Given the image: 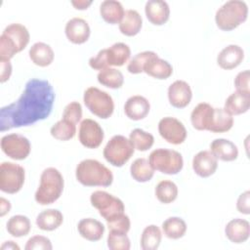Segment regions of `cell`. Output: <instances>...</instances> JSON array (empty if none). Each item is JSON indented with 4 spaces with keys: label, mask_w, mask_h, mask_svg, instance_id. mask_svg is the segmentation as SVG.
Segmentation results:
<instances>
[{
    "label": "cell",
    "mask_w": 250,
    "mask_h": 250,
    "mask_svg": "<svg viewBox=\"0 0 250 250\" xmlns=\"http://www.w3.org/2000/svg\"><path fill=\"white\" fill-rule=\"evenodd\" d=\"M54 101L55 92L47 80H28L21 97L0 109L1 132L29 126L47 118L52 111Z\"/></svg>",
    "instance_id": "1"
},
{
    "label": "cell",
    "mask_w": 250,
    "mask_h": 250,
    "mask_svg": "<svg viewBox=\"0 0 250 250\" xmlns=\"http://www.w3.org/2000/svg\"><path fill=\"white\" fill-rule=\"evenodd\" d=\"M75 177L86 187H108L113 182L112 172L96 159L82 160L76 167Z\"/></svg>",
    "instance_id": "2"
},
{
    "label": "cell",
    "mask_w": 250,
    "mask_h": 250,
    "mask_svg": "<svg viewBox=\"0 0 250 250\" xmlns=\"http://www.w3.org/2000/svg\"><path fill=\"white\" fill-rule=\"evenodd\" d=\"M29 32L21 23H11L5 27L0 36V61H10L21 52L29 42Z\"/></svg>",
    "instance_id": "3"
},
{
    "label": "cell",
    "mask_w": 250,
    "mask_h": 250,
    "mask_svg": "<svg viewBox=\"0 0 250 250\" xmlns=\"http://www.w3.org/2000/svg\"><path fill=\"white\" fill-rule=\"evenodd\" d=\"M63 186V178L58 169L54 167L44 169L40 176L39 187L34 195L35 201L41 205L54 203L61 197Z\"/></svg>",
    "instance_id": "4"
},
{
    "label": "cell",
    "mask_w": 250,
    "mask_h": 250,
    "mask_svg": "<svg viewBox=\"0 0 250 250\" xmlns=\"http://www.w3.org/2000/svg\"><path fill=\"white\" fill-rule=\"evenodd\" d=\"M248 7L244 1L229 0L221 6L215 15L217 26L225 31H229L247 20Z\"/></svg>",
    "instance_id": "5"
},
{
    "label": "cell",
    "mask_w": 250,
    "mask_h": 250,
    "mask_svg": "<svg viewBox=\"0 0 250 250\" xmlns=\"http://www.w3.org/2000/svg\"><path fill=\"white\" fill-rule=\"evenodd\" d=\"M148 162L153 170L167 175L178 174L184 166L182 154L174 149L156 148L148 156Z\"/></svg>",
    "instance_id": "6"
},
{
    "label": "cell",
    "mask_w": 250,
    "mask_h": 250,
    "mask_svg": "<svg viewBox=\"0 0 250 250\" xmlns=\"http://www.w3.org/2000/svg\"><path fill=\"white\" fill-rule=\"evenodd\" d=\"M135 147L131 141L122 135L113 136L104 148V157L105 160L115 166H123L134 154Z\"/></svg>",
    "instance_id": "7"
},
{
    "label": "cell",
    "mask_w": 250,
    "mask_h": 250,
    "mask_svg": "<svg viewBox=\"0 0 250 250\" xmlns=\"http://www.w3.org/2000/svg\"><path fill=\"white\" fill-rule=\"evenodd\" d=\"M83 101L86 107L96 116L106 119L114 110V103L111 96L97 87H89L85 90Z\"/></svg>",
    "instance_id": "8"
},
{
    "label": "cell",
    "mask_w": 250,
    "mask_h": 250,
    "mask_svg": "<svg viewBox=\"0 0 250 250\" xmlns=\"http://www.w3.org/2000/svg\"><path fill=\"white\" fill-rule=\"evenodd\" d=\"M90 201L106 223L120 217L125 211L124 203L121 199L104 190L94 191L90 196Z\"/></svg>",
    "instance_id": "9"
},
{
    "label": "cell",
    "mask_w": 250,
    "mask_h": 250,
    "mask_svg": "<svg viewBox=\"0 0 250 250\" xmlns=\"http://www.w3.org/2000/svg\"><path fill=\"white\" fill-rule=\"evenodd\" d=\"M24 169L13 162H2L0 165V189L14 194L19 192L24 184Z\"/></svg>",
    "instance_id": "10"
},
{
    "label": "cell",
    "mask_w": 250,
    "mask_h": 250,
    "mask_svg": "<svg viewBox=\"0 0 250 250\" xmlns=\"http://www.w3.org/2000/svg\"><path fill=\"white\" fill-rule=\"evenodd\" d=\"M1 149L12 159L23 160L29 155L31 145L22 135L9 134L1 138Z\"/></svg>",
    "instance_id": "11"
},
{
    "label": "cell",
    "mask_w": 250,
    "mask_h": 250,
    "mask_svg": "<svg viewBox=\"0 0 250 250\" xmlns=\"http://www.w3.org/2000/svg\"><path fill=\"white\" fill-rule=\"evenodd\" d=\"M159 135L169 144L180 145L187 138L185 125L175 117H164L158 123Z\"/></svg>",
    "instance_id": "12"
},
{
    "label": "cell",
    "mask_w": 250,
    "mask_h": 250,
    "mask_svg": "<svg viewBox=\"0 0 250 250\" xmlns=\"http://www.w3.org/2000/svg\"><path fill=\"white\" fill-rule=\"evenodd\" d=\"M104 131L100 124L90 118L81 121L78 138L82 146L87 148H97L104 141Z\"/></svg>",
    "instance_id": "13"
},
{
    "label": "cell",
    "mask_w": 250,
    "mask_h": 250,
    "mask_svg": "<svg viewBox=\"0 0 250 250\" xmlns=\"http://www.w3.org/2000/svg\"><path fill=\"white\" fill-rule=\"evenodd\" d=\"M190 86L184 80H176L168 88L169 103L177 108L186 107L191 101Z\"/></svg>",
    "instance_id": "14"
},
{
    "label": "cell",
    "mask_w": 250,
    "mask_h": 250,
    "mask_svg": "<svg viewBox=\"0 0 250 250\" xmlns=\"http://www.w3.org/2000/svg\"><path fill=\"white\" fill-rule=\"evenodd\" d=\"M218 167V159L210 150H201L192 159V168L196 175L207 178L213 175Z\"/></svg>",
    "instance_id": "15"
},
{
    "label": "cell",
    "mask_w": 250,
    "mask_h": 250,
    "mask_svg": "<svg viewBox=\"0 0 250 250\" xmlns=\"http://www.w3.org/2000/svg\"><path fill=\"white\" fill-rule=\"evenodd\" d=\"M67 39L73 44H83L90 37V26L88 22L81 18L70 19L64 28Z\"/></svg>",
    "instance_id": "16"
},
{
    "label": "cell",
    "mask_w": 250,
    "mask_h": 250,
    "mask_svg": "<svg viewBox=\"0 0 250 250\" xmlns=\"http://www.w3.org/2000/svg\"><path fill=\"white\" fill-rule=\"evenodd\" d=\"M244 59L243 49L234 44L225 47L217 57V62L223 69H233L237 67Z\"/></svg>",
    "instance_id": "17"
},
{
    "label": "cell",
    "mask_w": 250,
    "mask_h": 250,
    "mask_svg": "<svg viewBox=\"0 0 250 250\" xmlns=\"http://www.w3.org/2000/svg\"><path fill=\"white\" fill-rule=\"evenodd\" d=\"M145 13L152 24L162 25L169 20L170 8L163 0H148L145 6Z\"/></svg>",
    "instance_id": "18"
},
{
    "label": "cell",
    "mask_w": 250,
    "mask_h": 250,
    "mask_svg": "<svg viewBox=\"0 0 250 250\" xmlns=\"http://www.w3.org/2000/svg\"><path fill=\"white\" fill-rule=\"evenodd\" d=\"M149 109V102L140 95L130 97L124 105V112L127 117L136 121L144 119L148 114Z\"/></svg>",
    "instance_id": "19"
},
{
    "label": "cell",
    "mask_w": 250,
    "mask_h": 250,
    "mask_svg": "<svg viewBox=\"0 0 250 250\" xmlns=\"http://www.w3.org/2000/svg\"><path fill=\"white\" fill-rule=\"evenodd\" d=\"M226 236L233 243L239 244L249 238L250 224L248 221L240 218L229 221L225 228Z\"/></svg>",
    "instance_id": "20"
},
{
    "label": "cell",
    "mask_w": 250,
    "mask_h": 250,
    "mask_svg": "<svg viewBox=\"0 0 250 250\" xmlns=\"http://www.w3.org/2000/svg\"><path fill=\"white\" fill-rule=\"evenodd\" d=\"M214 107L207 103L198 104L191 111L190 121L194 129L199 131L209 130Z\"/></svg>",
    "instance_id": "21"
},
{
    "label": "cell",
    "mask_w": 250,
    "mask_h": 250,
    "mask_svg": "<svg viewBox=\"0 0 250 250\" xmlns=\"http://www.w3.org/2000/svg\"><path fill=\"white\" fill-rule=\"evenodd\" d=\"M210 151L217 159L222 161H233L238 156L237 146L227 139L214 140L210 144Z\"/></svg>",
    "instance_id": "22"
},
{
    "label": "cell",
    "mask_w": 250,
    "mask_h": 250,
    "mask_svg": "<svg viewBox=\"0 0 250 250\" xmlns=\"http://www.w3.org/2000/svg\"><path fill=\"white\" fill-rule=\"evenodd\" d=\"M77 229L79 234L89 241H98L104 233V226L93 218H85L79 221Z\"/></svg>",
    "instance_id": "23"
},
{
    "label": "cell",
    "mask_w": 250,
    "mask_h": 250,
    "mask_svg": "<svg viewBox=\"0 0 250 250\" xmlns=\"http://www.w3.org/2000/svg\"><path fill=\"white\" fill-rule=\"evenodd\" d=\"M250 106V94L235 91L230 94L226 102L224 109L230 115H239L245 113Z\"/></svg>",
    "instance_id": "24"
},
{
    "label": "cell",
    "mask_w": 250,
    "mask_h": 250,
    "mask_svg": "<svg viewBox=\"0 0 250 250\" xmlns=\"http://www.w3.org/2000/svg\"><path fill=\"white\" fill-rule=\"evenodd\" d=\"M31 62L38 66H48L54 61V51L46 43L36 42L34 43L28 52Z\"/></svg>",
    "instance_id": "25"
},
{
    "label": "cell",
    "mask_w": 250,
    "mask_h": 250,
    "mask_svg": "<svg viewBox=\"0 0 250 250\" xmlns=\"http://www.w3.org/2000/svg\"><path fill=\"white\" fill-rule=\"evenodd\" d=\"M143 25L142 16L136 10H126L119 22V30L126 36H135L138 34Z\"/></svg>",
    "instance_id": "26"
},
{
    "label": "cell",
    "mask_w": 250,
    "mask_h": 250,
    "mask_svg": "<svg viewBox=\"0 0 250 250\" xmlns=\"http://www.w3.org/2000/svg\"><path fill=\"white\" fill-rule=\"evenodd\" d=\"M144 72L156 79H167L172 75L173 67L167 61L155 56L146 63Z\"/></svg>",
    "instance_id": "27"
},
{
    "label": "cell",
    "mask_w": 250,
    "mask_h": 250,
    "mask_svg": "<svg viewBox=\"0 0 250 250\" xmlns=\"http://www.w3.org/2000/svg\"><path fill=\"white\" fill-rule=\"evenodd\" d=\"M124 8L119 1L104 0L100 6V14L104 21L110 24L119 23L124 16Z\"/></svg>",
    "instance_id": "28"
},
{
    "label": "cell",
    "mask_w": 250,
    "mask_h": 250,
    "mask_svg": "<svg viewBox=\"0 0 250 250\" xmlns=\"http://www.w3.org/2000/svg\"><path fill=\"white\" fill-rule=\"evenodd\" d=\"M63 222V216L61 211L57 209H47L42 211L36 217L37 227L46 231L57 229Z\"/></svg>",
    "instance_id": "29"
},
{
    "label": "cell",
    "mask_w": 250,
    "mask_h": 250,
    "mask_svg": "<svg viewBox=\"0 0 250 250\" xmlns=\"http://www.w3.org/2000/svg\"><path fill=\"white\" fill-rule=\"evenodd\" d=\"M130 55L131 50L129 46L122 42L115 43L106 49L107 62L109 66H122L128 62Z\"/></svg>",
    "instance_id": "30"
},
{
    "label": "cell",
    "mask_w": 250,
    "mask_h": 250,
    "mask_svg": "<svg viewBox=\"0 0 250 250\" xmlns=\"http://www.w3.org/2000/svg\"><path fill=\"white\" fill-rule=\"evenodd\" d=\"M233 125V117L228 113L224 108H214L211 124L209 127L210 132L224 133L231 129Z\"/></svg>",
    "instance_id": "31"
},
{
    "label": "cell",
    "mask_w": 250,
    "mask_h": 250,
    "mask_svg": "<svg viewBox=\"0 0 250 250\" xmlns=\"http://www.w3.org/2000/svg\"><path fill=\"white\" fill-rule=\"evenodd\" d=\"M132 178L139 183H146L152 179L154 170L146 158H137L130 167Z\"/></svg>",
    "instance_id": "32"
},
{
    "label": "cell",
    "mask_w": 250,
    "mask_h": 250,
    "mask_svg": "<svg viewBox=\"0 0 250 250\" xmlns=\"http://www.w3.org/2000/svg\"><path fill=\"white\" fill-rule=\"evenodd\" d=\"M6 229L12 236L21 237L28 234L31 229V224L26 216L15 215L8 220Z\"/></svg>",
    "instance_id": "33"
},
{
    "label": "cell",
    "mask_w": 250,
    "mask_h": 250,
    "mask_svg": "<svg viewBox=\"0 0 250 250\" xmlns=\"http://www.w3.org/2000/svg\"><path fill=\"white\" fill-rule=\"evenodd\" d=\"M162 238L160 229L155 225H149L143 230L141 236V248L143 250H155L159 247Z\"/></svg>",
    "instance_id": "34"
},
{
    "label": "cell",
    "mask_w": 250,
    "mask_h": 250,
    "mask_svg": "<svg viewBox=\"0 0 250 250\" xmlns=\"http://www.w3.org/2000/svg\"><path fill=\"white\" fill-rule=\"evenodd\" d=\"M162 230L166 237L170 239H179L187 231L186 222L179 217H170L162 224Z\"/></svg>",
    "instance_id": "35"
},
{
    "label": "cell",
    "mask_w": 250,
    "mask_h": 250,
    "mask_svg": "<svg viewBox=\"0 0 250 250\" xmlns=\"http://www.w3.org/2000/svg\"><path fill=\"white\" fill-rule=\"evenodd\" d=\"M98 81L103 86L110 89H118L124 83V77L120 70L112 67H107L98 73Z\"/></svg>",
    "instance_id": "36"
},
{
    "label": "cell",
    "mask_w": 250,
    "mask_h": 250,
    "mask_svg": "<svg viewBox=\"0 0 250 250\" xmlns=\"http://www.w3.org/2000/svg\"><path fill=\"white\" fill-rule=\"evenodd\" d=\"M155 196L161 203H172L178 196V187L172 181L163 180L155 187Z\"/></svg>",
    "instance_id": "37"
},
{
    "label": "cell",
    "mask_w": 250,
    "mask_h": 250,
    "mask_svg": "<svg viewBox=\"0 0 250 250\" xmlns=\"http://www.w3.org/2000/svg\"><path fill=\"white\" fill-rule=\"evenodd\" d=\"M50 133L57 140L68 141L75 136L76 126L68 120L62 119L52 126Z\"/></svg>",
    "instance_id": "38"
},
{
    "label": "cell",
    "mask_w": 250,
    "mask_h": 250,
    "mask_svg": "<svg viewBox=\"0 0 250 250\" xmlns=\"http://www.w3.org/2000/svg\"><path fill=\"white\" fill-rule=\"evenodd\" d=\"M129 140L131 141L135 149L140 151H146L149 149L154 143L153 136L140 128H136L130 133Z\"/></svg>",
    "instance_id": "39"
},
{
    "label": "cell",
    "mask_w": 250,
    "mask_h": 250,
    "mask_svg": "<svg viewBox=\"0 0 250 250\" xmlns=\"http://www.w3.org/2000/svg\"><path fill=\"white\" fill-rule=\"evenodd\" d=\"M155 56H157V54L152 51H145L135 55L128 62L127 70L132 74H139L144 72L146 63Z\"/></svg>",
    "instance_id": "40"
},
{
    "label": "cell",
    "mask_w": 250,
    "mask_h": 250,
    "mask_svg": "<svg viewBox=\"0 0 250 250\" xmlns=\"http://www.w3.org/2000/svg\"><path fill=\"white\" fill-rule=\"evenodd\" d=\"M131 246L127 233L109 230L107 235V247L111 250H129Z\"/></svg>",
    "instance_id": "41"
},
{
    "label": "cell",
    "mask_w": 250,
    "mask_h": 250,
    "mask_svg": "<svg viewBox=\"0 0 250 250\" xmlns=\"http://www.w3.org/2000/svg\"><path fill=\"white\" fill-rule=\"evenodd\" d=\"M82 117V106L78 102H71L65 105L62 112V119L74 124L78 123Z\"/></svg>",
    "instance_id": "42"
},
{
    "label": "cell",
    "mask_w": 250,
    "mask_h": 250,
    "mask_svg": "<svg viewBox=\"0 0 250 250\" xmlns=\"http://www.w3.org/2000/svg\"><path fill=\"white\" fill-rule=\"evenodd\" d=\"M53 248L52 243L50 239L43 235H34L30 237L26 244L24 249L25 250H33V249H43V250H51Z\"/></svg>",
    "instance_id": "43"
},
{
    "label": "cell",
    "mask_w": 250,
    "mask_h": 250,
    "mask_svg": "<svg viewBox=\"0 0 250 250\" xmlns=\"http://www.w3.org/2000/svg\"><path fill=\"white\" fill-rule=\"evenodd\" d=\"M107 227H108L109 230L127 233L130 229L131 222H130L129 217L127 215L123 214L120 217H118L110 222H107Z\"/></svg>",
    "instance_id": "44"
},
{
    "label": "cell",
    "mask_w": 250,
    "mask_h": 250,
    "mask_svg": "<svg viewBox=\"0 0 250 250\" xmlns=\"http://www.w3.org/2000/svg\"><path fill=\"white\" fill-rule=\"evenodd\" d=\"M89 65L95 69V70H103L105 69L107 67H109L108 65V62H107V56H106V49H103L101 50L97 56L92 57L89 60Z\"/></svg>",
    "instance_id": "45"
},
{
    "label": "cell",
    "mask_w": 250,
    "mask_h": 250,
    "mask_svg": "<svg viewBox=\"0 0 250 250\" xmlns=\"http://www.w3.org/2000/svg\"><path fill=\"white\" fill-rule=\"evenodd\" d=\"M249 78H250V72L248 69L243 70L236 75V77L234 79V86H235L237 92L250 94Z\"/></svg>",
    "instance_id": "46"
},
{
    "label": "cell",
    "mask_w": 250,
    "mask_h": 250,
    "mask_svg": "<svg viewBox=\"0 0 250 250\" xmlns=\"http://www.w3.org/2000/svg\"><path fill=\"white\" fill-rule=\"evenodd\" d=\"M236 208L238 212L249 215L250 214V191L246 190L241 193L236 202Z\"/></svg>",
    "instance_id": "47"
},
{
    "label": "cell",
    "mask_w": 250,
    "mask_h": 250,
    "mask_svg": "<svg viewBox=\"0 0 250 250\" xmlns=\"http://www.w3.org/2000/svg\"><path fill=\"white\" fill-rule=\"evenodd\" d=\"M1 70H0V82L4 83L7 81L12 74V64L10 61H0Z\"/></svg>",
    "instance_id": "48"
},
{
    "label": "cell",
    "mask_w": 250,
    "mask_h": 250,
    "mask_svg": "<svg viewBox=\"0 0 250 250\" xmlns=\"http://www.w3.org/2000/svg\"><path fill=\"white\" fill-rule=\"evenodd\" d=\"M11 210V203L9 200L5 199L4 197L0 198V216L3 217Z\"/></svg>",
    "instance_id": "49"
},
{
    "label": "cell",
    "mask_w": 250,
    "mask_h": 250,
    "mask_svg": "<svg viewBox=\"0 0 250 250\" xmlns=\"http://www.w3.org/2000/svg\"><path fill=\"white\" fill-rule=\"evenodd\" d=\"M71 4L77 10H85V9H87L92 4V1L78 0V1H71Z\"/></svg>",
    "instance_id": "50"
},
{
    "label": "cell",
    "mask_w": 250,
    "mask_h": 250,
    "mask_svg": "<svg viewBox=\"0 0 250 250\" xmlns=\"http://www.w3.org/2000/svg\"><path fill=\"white\" fill-rule=\"evenodd\" d=\"M1 250H20V246L15 243L14 241L12 240H9V241H5L2 245H1Z\"/></svg>",
    "instance_id": "51"
}]
</instances>
